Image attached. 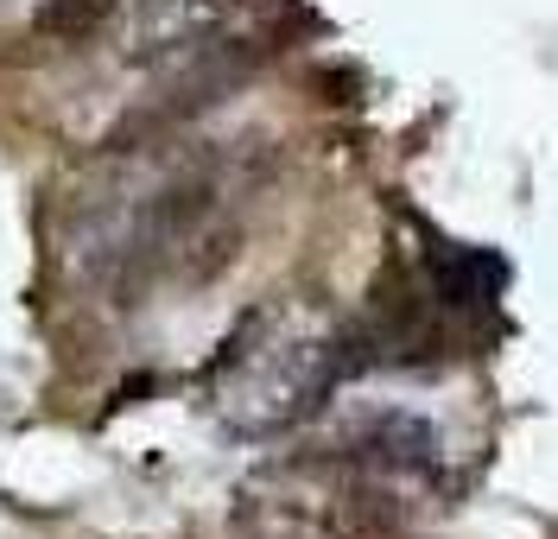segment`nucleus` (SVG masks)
Masks as SVG:
<instances>
[{
  "label": "nucleus",
  "instance_id": "1",
  "mask_svg": "<svg viewBox=\"0 0 558 539\" xmlns=\"http://www.w3.org/2000/svg\"><path fill=\"white\" fill-rule=\"evenodd\" d=\"M324 381H330L324 330L305 318H274L260 323V343H247V350L235 343L216 406L235 431H279L312 406V394H324Z\"/></svg>",
  "mask_w": 558,
  "mask_h": 539
},
{
  "label": "nucleus",
  "instance_id": "2",
  "mask_svg": "<svg viewBox=\"0 0 558 539\" xmlns=\"http://www.w3.org/2000/svg\"><path fill=\"white\" fill-rule=\"evenodd\" d=\"M235 0H134L128 13V58H172V51H191L204 45L222 20H229Z\"/></svg>",
  "mask_w": 558,
  "mask_h": 539
},
{
  "label": "nucleus",
  "instance_id": "3",
  "mask_svg": "<svg viewBox=\"0 0 558 539\" xmlns=\"http://www.w3.org/2000/svg\"><path fill=\"white\" fill-rule=\"evenodd\" d=\"M108 13H114V0H38L33 33L38 38H64L70 45V38H89Z\"/></svg>",
  "mask_w": 558,
  "mask_h": 539
}]
</instances>
